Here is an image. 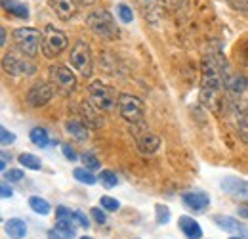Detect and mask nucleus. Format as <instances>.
<instances>
[{
  "instance_id": "obj_1",
  "label": "nucleus",
  "mask_w": 248,
  "mask_h": 239,
  "mask_svg": "<svg viewBox=\"0 0 248 239\" xmlns=\"http://www.w3.org/2000/svg\"><path fill=\"white\" fill-rule=\"evenodd\" d=\"M229 77V73H225V63L219 60L206 56L202 63V85H201V103L214 111L219 113L223 107V92H225V79Z\"/></svg>"
},
{
  "instance_id": "obj_2",
  "label": "nucleus",
  "mask_w": 248,
  "mask_h": 239,
  "mask_svg": "<svg viewBox=\"0 0 248 239\" xmlns=\"http://www.w3.org/2000/svg\"><path fill=\"white\" fill-rule=\"evenodd\" d=\"M86 25L92 29V33H95L101 38H109L111 40V38L119 36V27H117L113 16L109 12H105V10H97V12L88 14Z\"/></svg>"
},
{
  "instance_id": "obj_3",
  "label": "nucleus",
  "mask_w": 248,
  "mask_h": 239,
  "mask_svg": "<svg viewBox=\"0 0 248 239\" xmlns=\"http://www.w3.org/2000/svg\"><path fill=\"white\" fill-rule=\"evenodd\" d=\"M14 42L21 50L23 56L34 58L42 48V33L32 27H19L14 31Z\"/></svg>"
},
{
  "instance_id": "obj_4",
  "label": "nucleus",
  "mask_w": 248,
  "mask_h": 239,
  "mask_svg": "<svg viewBox=\"0 0 248 239\" xmlns=\"http://www.w3.org/2000/svg\"><path fill=\"white\" fill-rule=\"evenodd\" d=\"M69 61H71V67L82 75V77H90L93 69V60H92V50L90 46L84 42V40H77L71 48V54H69Z\"/></svg>"
},
{
  "instance_id": "obj_5",
  "label": "nucleus",
  "mask_w": 248,
  "mask_h": 239,
  "mask_svg": "<svg viewBox=\"0 0 248 239\" xmlns=\"http://www.w3.org/2000/svg\"><path fill=\"white\" fill-rule=\"evenodd\" d=\"M88 96H90L93 105L99 107L101 111H111L119 103L117 92L111 86H107L105 83H101V81H93V83L88 85Z\"/></svg>"
},
{
  "instance_id": "obj_6",
  "label": "nucleus",
  "mask_w": 248,
  "mask_h": 239,
  "mask_svg": "<svg viewBox=\"0 0 248 239\" xmlns=\"http://www.w3.org/2000/svg\"><path fill=\"white\" fill-rule=\"evenodd\" d=\"M67 44H69V38H67L65 33L56 29L54 25H46L44 27V31H42V54L46 58L60 56L67 48Z\"/></svg>"
},
{
  "instance_id": "obj_7",
  "label": "nucleus",
  "mask_w": 248,
  "mask_h": 239,
  "mask_svg": "<svg viewBox=\"0 0 248 239\" xmlns=\"http://www.w3.org/2000/svg\"><path fill=\"white\" fill-rule=\"evenodd\" d=\"M119 111L123 115L124 120L132 122V124H141L145 117V107L143 102L134 96V94H119Z\"/></svg>"
},
{
  "instance_id": "obj_8",
  "label": "nucleus",
  "mask_w": 248,
  "mask_h": 239,
  "mask_svg": "<svg viewBox=\"0 0 248 239\" xmlns=\"http://www.w3.org/2000/svg\"><path fill=\"white\" fill-rule=\"evenodd\" d=\"M48 73H50L52 86L58 88L62 94H71L73 90L77 88V77H75V73L67 65H62V63L52 65L48 69Z\"/></svg>"
},
{
  "instance_id": "obj_9",
  "label": "nucleus",
  "mask_w": 248,
  "mask_h": 239,
  "mask_svg": "<svg viewBox=\"0 0 248 239\" xmlns=\"http://www.w3.org/2000/svg\"><path fill=\"white\" fill-rule=\"evenodd\" d=\"M2 69L10 77H23V75H32L36 73V65L27 58H21L14 52H6L2 58Z\"/></svg>"
},
{
  "instance_id": "obj_10",
  "label": "nucleus",
  "mask_w": 248,
  "mask_h": 239,
  "mask_svg": "<svg viewBox=\"0 0 248 239\" xmlns=\"http://www.w3.org/2000/svg\"><path fill=\"white\" fill-rule=\"evenodd\" d=\"M231 122L237 136L248 144V102H237L231 105Z\"/></svg>"
},
{
  "instance_id": "obj_11",
  "label": "nucleus",
  "mask_w": 248,
  "mask_h": 239,
  "mask_svg": "<svg viewBox=\"0 0 248 239\" xmlns=\"http://www.w3.org/2000/svg\"><path fill=\"white\" fill-rule=\"evenodd\" d=\"M52 96H54L52 83H36L27 92V102L32 107H42L52 100Z\"/></svg>"
},
{
  "instance_id": "obj_12",
  "label": "nucleus",
  "mask_w": 248,
  "mask_h": 239,
  "mask_svg": "<svg viewBox=\"0 0 248 239\" xmlns=\"http://www.w3.org/2000/svg\"><path fill=\"white\" fill-rule=\"evenodd\" d=\"M134 138H136V144H138V150L143 155H153L158 148H160V138L156 136L155 132H149V130H134Z\"/></svg>"
},
{
  "instance_id": "obj_13",
  "label": "nucleus",
  "mask_w": 248,
  "mask_h": 239,
  "mask_svg": "<svg viewBox=\"0 0 248 239\" xmlns=\"http://www.w3.org/2000/svg\"><path fill=\"white\" fill-rule=\"evenodd\" d=\"M219 188L235 197V199H241V201H248V180H241V178H225L221 180Z\"/></svg>"
},
{
  "instance_id": "obj_14",
  "label": "nucleus",
  "mask_w": 248,
  "mask_h": 239,
  "mask_svg": "<svg viewBox=\"0 0 248 239\" xmlns=\"http://www.w3.org/2000/svg\"><path fill=\"white\" fill-rule=\"evenodd\" d=\"M214 222H216L223 232H229V234H233V236H237V238L248 239V228L243 226L239 220H235V218H231V216L216 214V216H214Z\"/></svg>"
},
{
  "instance_id": "obj_15",
  "label": "nucleus",
  "mask_w": 248,
  "mask_h": 239,
  "mask_svg": "<svg viewBox=\"0 0 248 239\" xmlns=\"http://www.w3.org/2000/svg\"><path fill=\"white\" fill-rule=\"evenodd\" d=\"M80 115L86 126H92V128H99L103 124V115H101V109L95 107L92 103V100H84L82 105H80Z\"/></svg>"
},
{
  "instance_id": "obj_16",
  "label": "nucleus",
  "mask_w": 248,
  "mask_h": 239,
  "mask_svg": "<svg viewBox=\"0 0 248 239\" xmlns=\"http://www.w3.org/2000/svg\"><path fill=\"white\" fill-rule=\"evenodd\" d=\"M48 4L62 21H69L77 14V2L75 0H48Z\"/></svg>"
},
{
  "instance_id": "obj_17",
  "label": "nucleus",
  "mask_w": 248,
  "mask_h": 239,
  "mask_svg": "<svg viewBox=\"0 0 248 239\" xmlns=\"http://www.w3.org/2000/svg\"><path fill=\"white\" fill-rule=\"evenodd\" d=\"M75 210H69L65 207H58L56 209V228H60L63 232H71L75 234Z\"/></svg>"
},
{
  "instance_id": "obj_18",
  "label": "nucleus",
  "mask_w": 248,
  "mask_h": 239,
  "mask_svg": "<svg viewBox=\"0 0 248 239\" xmlns=\"http://www.w3.org/2000/svg\"><path fill=\"white\" fill-rule=\"evenodd\" d=\"M184 203L189 209L202 212L210 205V197L206 193H202V191H187V193H184Z\"/></svg>"
},
{
  "instance_id": "obj_19",
  "label": "nucleus",
  "mask_w": 248,
  "mask_h": 239,
  "mask_svg": "<svg viewBox=\"0 0 248 239\" xmlns=\"http://www.w3.org/2000/svg\"><path fill=\"white\" fill-rule=\"evenodd\" d=\"M178 226H180V230L186 234L187 239L202 238V228H201V224H199L195 218H191V216H180Z\"/></svg>"
},
{
  "instance_id": "obj_20",
  "label": "nucleus",
  "mask_w": 248,
  "mask_h": 239,
  "mask_svg": "<svg viewBox=\"0 0 248 239\" xmlns=\"http://www.w3.org/2000/svg\"><path fill=\"white\" fill-rule=\"evenodd\" d=\"M6 234L10 239H23L27 236V224L21 218H10L6 222Z\"/></svg>"
},
{
  "instance_id": "obj_21",
  "label": "nucleus",
  "mask_w": 248,
  "mask_h": 239,
  "mask_svg": "<svg viewBox=\"0 0 248 239\" xmlns=\"http://www.w3.org/2000/svg\"><path fill=\"white\" fill-rule=\"evenodd\" d=\"M65 130H67L77 142H86V140H88V128H86L84 122L69 120V122H65Z\"/></svg>"
},
{
  "instance_id": "obj_22",
  "label": "nucleus",
  "mask_w": 248,
  "mask_h": 239,
  "mask_svg": "<svg viewBox=\"0 0 248 239\" xmlns=\"http://www.w3.org/2000/svg\"><path fill=\"white\" fill-rule=\"evenodd\" d=\"M2 8L10 14H14L16 17H21V19H27L29 17V8L27 4L19 2V0H2Z\"/></svg>"
},
{
  "instance_id": "obj_23",
  "label": "nucleus",
  "mask_w": 248,
  "mask_h": 239,
  "mask_svg": "<svg viewBox=\"0 0 248 239\" xmlns=\"http://www.w3.org/2000/svg\"><path fill=\"white\" fill-rule=\"evenodd\" d=\"M29 138H31V142L36 146V148H40V150H44V148H48L52 142H50V134H48V130L46 128H42V126H34L31 130V134H29Z\"/></svg>"
},
{
  "instance_id": "obj_24",
  "label": "nucleus",
  "mask_w": 248,
  "mask_h": 239,
  "mask_svg": "<svg viewBox=\"0 0 248 239\" xmlns=\"http://www.w3.org/2000/svg\"><path fill=\"white\" fill-rule=\"evenodd\" d=\"M247 86H248V79L245 75H229V77L225 79V88L235 92V94L245 92Z\"/></svg>"
},
{
  "instance_id": "obj_25",
  "label": "nucleus",
  "mask_w": 248,
  "mask_h": 239,
  "mask_svg": "<svg viewBox=\"0 0 248 239\" xmlns=\"http://www.w3.org/2000/svg\"><path fill=\"white\" fill-rule=\"evenodd\" d=\"M19 163L29 171H40L42 169V161L32 153H21L19 155Z\"/></svg>"
},
{
  "instance_id": "obj_26",
  "label": "nucleus",
  "mask_w": 248,
  "mask_h": 239,
  "mask_svg": "<svg viewBox=\"0 0 248 239\" xmlns=\"http://www.w3.org/2000/svg\"><path fill=\"white\" fill-rule=\"evenodd\" d=\"M29 207H31L36 214H42V216H46V214H50V203L46 201V199H42V197H31L29 199Z\"/></svg>"
},
{
  "instance_id": "obj_27",
  "label": "nucleus",
  "mask_w": 248,
  "mask_h": 239,
  "mask_svg": "<svg viewBox=\"0 0 248 239\" xmlns=\"http://www.w3.org/2000/svg\"><path fill=\"white\" fill-rule=\"evenodd\" d=\"M73 176H75V180H78L80 184H86V186H93L99 180L95 178L92 174V171H88V169H75L73 171Z\"/></svg>"
},
{
  "instance_id": "obj_28",
  "label": "nucleus",
  "mask_w": 248,
  "mask_h": 239,
  "mask_svg": "<svg viewBox=\"0 0 248 239\" xmlns=\"http://www.w3.org/2000/svg\"><path fill=\"white\" fill-rule=\"evenodd\" d=\"M117 16L121 17V21L123 23H132L134 21V12H132V8L128 6V4H117Z\"/></svg>"
},
{
  "instance_id": "obj_29",
  "label": "nucleus",
  "mask_w": 248,
  "mask_h": 239,
  "mask_svg": "<svg viewBox=\"0 0 248 239\" xmlns=\"http://www.w3.org/2000/svg\"><path fill=\"white\" fill-rule=\"evenodd\" d=\"M155 220L158 226H162V224H168L170 222V209L166 207V205H156L155 207Z\"/></svg>"
},
{
  "instance_id": "obj_30",
  "label": "nucleus",
  "mask_w": 248,
  "mask_h": 239,
  "mask_svg": "<svg viewBox=\"0 0 248 239\" xmlns=\"http://www.w3.org/2000/svg\"><path fill=\"white\" fill-rule=\"evenodd\" d=\"M99 180L105 188H115L119 184V176L113 172V171H101L99 172Z\"/></svg>"
},
{
  "instance_id": "obj_31",
  "label": "nucleus",
  "mask_w": 248,
  "mask_h": 239,
  "mask_svg": "<svg viewBox=\"0 0 248 239\" xmlns=\"http://www.w3.org/2000/svg\"><path fill=\"white\" fill-rule=\"evenodd\" d=\"M99 205H101V209H103V210H109V212H115V210L121 209V203H119L117 199L109 197V195H103V197L99 199Z\"/></svg>"
},
{
  "instance_id": "obj_32",
  "label": "nucleus",
  "mask_w": 248,
  "mask_h": 239,
  "mask_svg": "<svg viewBox=\"0 0 248 239\" xmlns=\"http://www.w3.org/2000/svg\"><path fill=\"white\" fill-rule=\"evenodd\" d=\"M82 163H84V169H88V171H97V169H101V163H99V159H97L93 153H84V155H82Z\"/></svg>"
},
{
  "instance_id": "obj_33",
  "label": "nucleus",
  "mask_w": 248,
  "mask_h": 239,
  "mask_svg": "<svg viewBox=\"0 0 248 239\" xmlns=\"http://www.w3.org/2000/svg\"><path fill=\"white\" fill-rule=\"evenodd\" d=\"M0 142H2V146H10V144H14L16 142V134L12 132V130H8V128H0Z\"/></svg>"
},
{
  "instance_id": "obj_34",
  "label": "nucleus",
  "mask_w": 248,
  "mask_h": 239,
  "mask_svg": "<svg viewBox=\"0 0 248 239\" xmlns=\"http://www.w3.org/2000/svg\"><path fill=\"white\" fill-rule=\"evenodd\" d=\"M75 238V234H71V232H63L60 228H54V230H50L48 232V239H73Z\"/></svg>"
},
{
  "instance_id": "obj_35",
  "label": "nucleus",
  "mask_w": 248,
  "mask_h": 239,
  "mask_svg": "<svg viewBox=\"0 0 248 239\" xmlns=\"http://www.w3.org/2000/svg\"><path fill=\"white\" fill-rule=\"evenodd\" d=\"M4 178L10 180V182H21V180H23V171H19V169H10V171L4 172Z\"/></svg>"
},
{
  "instance_id": "obj_36",
  "label": "nucleus",
  "mask_w": 248,
  "mask_h": 239,
  "mask_svg": "<svg viewBox=\"0 0 248 239\" xmlns=\"http://www.w3.org/2000/svg\"><path fill=\"white\" fill-rule=\"evenodd\" d=\"M75 220H77V224H78V226H82V228H88V226H90L88 216H86L82 210H75Z\"/></svg>"
},
{
  "instance_id": "obj_37",
  "label": "nucleus",
  "mask_w": 248,
  "mask_h": 239,
  "mask_svg": "<svg viewBox=\"0 0 248 239\" xmlns=\"http://www.w3.org/2000/svg\"><path fill=\"white\" fill-rule=\"evenodd\" d=\"M92 210V216H93V220L97 222V224H105V220H107V216H105V212L99 209V207H93Z\"/></svg>"
},
{
  "instance_id": "obj_38",
  "label": "nucleus",
  "mask_w": 248,
  "mask_h": 239,
  "mask_svg": "<svg viewBox=\"0 0 248 239\" xmlns=\"http://www.w3.org/2000/svg\"><path fill=\"white\" fill-rule=\"evenodd\" d=\"M62 151H63V155H65V159H69V161H77V153H75V150H73L71 146L63 144Z\"/></svg>"
},
{
  "instance_id": "obj_39",
  "label": "nucleus",
  "mask_w": 248,
  "mask_h": 239,
  "mask_svg": "<svg viewBox=\"0 0 248 239\" xmlns=\"http://www.w3.org/2000/svg\"><path fill=\"white\" fill-rule=\"evenodd\" d=\"M0 193H2V197H4V199H8V197H12V195H14V189L10 188V184H8V182H4V184H2V188H0Z\"/></svg>"
},
{
  "instance_id": "obj_40",
  "label": "nucleus",
  "mask_w": 248,
  "mask_h": 239,
  "mask_svg": "<svg viewBox=\"0 0 248 239\" xmlns=\"http://www.w3.org/2000/svg\"><path fill=\"white\" fill-rule=\"evenodd\" d=\"M233 8H239V10H248V0H227Z\"/></svg>"
},
{
  "instance_id": "obj_41",
  "label": "nucleus",
  "mask_w": 248,
  "mask_h": 239,
  "mask_svg": "<svg viewBox=\"0 0 248 239\" xmlns=\"http://www.w3.org/2000/svg\"><path fill=\"white\" fill-rule=\"evenodd\" d=\"M6 167H8V153L2 151V161H0V171L6 172Z\"/></svg>"
},
{
  "instance_id": "obj_42",
  "label": "nucleus",
  "mask_w": 248,
  "mask_h": 239,
  "mask_svg": "<svg viewBox=\"0 0 248 239\" xmlns=\"http://www.w3.org/2000/svg\"><path fill=\"white\" fill-rule=\"evenodd\" d=\"M239 214L248 220V205H241V207H239Z\"/></svg>"
},
{
  "instance_id": "obj_43",
  "label": "nucleus",
  "mask_w": 248,
  "mask_h": 239,
  "mask_svg": "<svg viewBox=\"0 0 248 239\" xmlns=\"http://www.w3.org/2000/svg\"><path fill=\"white\" fill-rule=\"evenodd\" d=\"M4 44H6V29L0 27V46H4Z\"/></svg>"
},
{
  "instance_id": "obj_44",
  "label": "nucleus",
  "mask_w": 248,
  "mask_h": 239,
  "mask_svg": "<svg viewBox=\"0 0 248 239\" xmlns=\"http://www.w3.org/2000/svg\"><path fill=\"white\" fill-rule=\"evenodd\" d=\"M138 2H140L141 6H147V8H149V6H155L156 4V0H138Z\"/></svg>"
},
{
  "instance_id": "obj_45",
  "label": "nucleus",
  "mask_w": 248,
  "mask_h": 239,
  "mask_svg": "<svg viewBox=\"0 0 248 239\" xmlns=\"http://www.w3.org/2000/svg\"><path fill=\"white\" fill-rule=\"evenodd\" d=\"M77 4H82V6H90V4H93V0H75Z\"/></svg>"
},
{
  "instance_id": "obj_46",
  "label": "nucleus",
  "mask_w": 248,
  "mask_h": 239,
  "mask_svg": "<svg viewBox=\"0 0 248 239\" xmlns=\"http://www.w3.org/2000/svg\"><path fill=\"white\" fill-rule=\"evenodd\" d=\"M229 239H243V238H237V236H233V238H229Z\"/></svg>"
},
{
  "instance_id": "obj_47",
  "label": "nucleus",
  "mask_w": 248,
  "mask_h": 239,
  "mask_svg": "<svg viewBox=\"0 0 248 239\" xmlns=\"http://www.w3.org/2000/svg\"><path fill=\"white\" fill-rule=\"evenodd\" d=\"M80 239H92V238H80Z\"/></svg>"
}]
</instances>
